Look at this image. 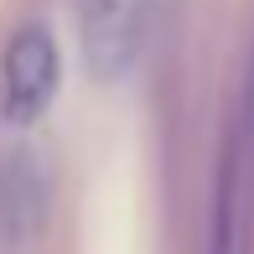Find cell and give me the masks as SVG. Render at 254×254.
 <instances>
[{
	"label": "cell",
	"mask_w": 254,
	"mask_h": 254,
	"mask_svg": "<svg viewBox=\"0 0 254 254\" xmlns=\"http://www.w3.org/2000/svg\"><path fill=\"white\" fill-rule=\"evenodd\" d=\"M52 213V177L31 140L0 145V244L5 254H31L47 234Z\"/></svg>",
	"instance_id": "7a4b0ae2"
},
{
	"label": "cell",
	"mask_w": 254,
	"mask_h": 254,
	"mask_svg": "<svg viewBox=\"0 0 254 254\" xmlns=\"http://www.w3.org/2000/svg\"><path fill=\"white\" fill-rule=\"evenodd\" d=\"M63 83V57L47 26H21L5 47V78H0V109L10 125H37Z\"/></svg>",
	"instance_id": "3957f363"
},
{
	"label": "cell",
	"mask_w": 254,
	"mask_h": 254,
	"mask_svg": "<svg viewBox=\"0 0 254 254\" xmlns=\"http://www.w3.org/2000/svg\"><path fill=\"white\" fill-rule=\"evenodd\" d=\"M73 21L94 83H120L135 73L151 31V0H73Z\"/></svg>",
	"instance_id": "6da1fadb"
}]
</instances>
